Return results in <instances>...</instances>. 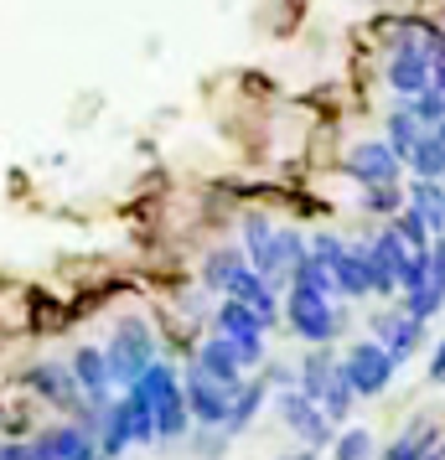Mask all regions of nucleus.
<instances>
[{"label":"nucleus","instance_id":"15","mask_svg":"<svg viewBox=\"0 0 445 460\" xmlns=\"http://www.w3.org/2000/svg\"><path fill=\"white\" fill-rule=\"evenodd\" d=\"M47 435H52V450H58V460H104L99 439L88 435L78 419H67V424H52Z\"/></svg>","mask_w":445,"mask_h":460},{"label":"nucleus","instance_id":"25","mask_svg":"<svg viewBox=\"0 0 445 460\" xmlns=\"http://www.w3.org/2000/svg\"><path fill=\"white\" fill-rule=\"evenodd\" d=\"M306 249L316 253L321 264H337L342 249H347V238H342V233H326V228H321V233H311V238H306Z\"/></svg>","mask_w":445,"mask_h":460},{"label":"nucleus","instance_id":"22","mask_svg":"<svg viewBox=\"0 0 445 460\" xmlns=\"http://www.w3.org/2000/svg\"><path fill=\"white\" fill-rule=\"evenodd\" d=\"M129 403V445H156V414H150L146 398H135L129 388H120Z\"/></svg>","mask_w":445,"mask_h":460},{"label":"nucleus","instance_id":"4","mask_svg":"<svg viewBox=\"0 0 445 460\" xmlns=\"http://www.w3.org/2000/svg\"><path fill=\"white\" fill-rule=\"evenodd\" d=\"M238 233H244V259H249L275 290H285V285H290V264H285V253H280V223L270 212L254 208V212L238 217Z\"/></svg>","mask_w":445,"mask_h":460},{"label":"nucleus","instance_id":"3","mask_svg":"<svg viewBox=\"0 0 445 460\" xmlns=\"http://www.w3.org/2000/svg\"><path fill=\"white\" fill-rule=\"evenodd\" d=\"M337 373L347 377V388H352L358 398H378V394H388L399 362L383 352L378 336H362V341H352L347 352H337Z\"/></svg>","mask_w":445,"mask_h":460},{"label":"nucleus","instance_id":"8","mask_svg":"<svg viewBox=\"0 0 445 460\" xmlns=\"http://www.w3.org/2000/svg\"><path fill=\"white\" fill-rule=\"evenodd\" d=\"M424 326H430V321H414V315H404L399 305H394V311H383V315H373V326H368V336H378L383 341V352L394 357V362H409V357L420 352L424 347Z\"/></svg>","mask_w":445,"mask_h":460},{"label":"nucleus","instance_id":"18","mask_svg":"<svg viewBox=\"0 0 445 460\" xmlns=\"http://www.w3.org/2000/svg\"><path fill=\"white\" fill-rule=\"evenodd\" d=\"M244 264V249L238 243H228V249H212L208 259H202V290H212V295H223L228 290V274Z\"/></svg>","mask_w":445,"mask_h":460},{"label":"nucleus","instance_id":"19","mask_svg":"<svg viewBox=\"0 0 445 460\" xmlns=\"http://www.w3.org/2000/svg\"><path fill=\"white\" fill-rule=\"evenodd\" d=\"M373 456H378V439H373L368 424H347V429H337V439H332V460H373Z\"/></svg>","mask_w":445,"mask_h":460},{"label":"nucleus","instance_id":"2","mask_svg":"<svg viewBox=\"0 0 445 460\" xmlns=\"http://www.w3.org/2000/svg\"><path fill=\"white\" fill-rule=\"evenodd\" d=\"M150 357H156V332H150V321L146 315H120L114 332H109V347H104L109 383H114V388H129Z\"/></svg>","mask_w":445,"mask_h":460},{"label":"nucleus","instance_id":"13","mask_svg":"<svg viewBox=\"0 0 445 460\" xmlns=\"http://www.w3.org/2000/svg\"><path fill=\"white\" fill-rule=\"evenodd\" d=\"M404 202L424 217V228H430V238L435 233H445V191L441 181H424V176H409V191H404Z\"/></svg>","mask_w":445,"mask_h":460},{"label":"nucleus","instance_id":"31","mask_svg":"<svg viewBox=\"0 0 445 460\" xmlns=\"http://www.w3.org/2000/svg\"><path fill=\"white\" fill-rule=\"evenodd\" d=\"M280 460H290V456H280Z\"/></svg>","mask_w":445,"mask_h":460},{"label":"nucleus","instance_id":"27","mask_svg":"<svg viewBox=\"0 0 445 460\" xmlns=\"http://www.w3.org/2000/svg\"><path fill=\"white\" fill-rule=\"evenodd\" d=\"M430 383H435V388H445V336L435 341V357H430Z\"/></svg>","mask_w":445,"mask_h":460},{"label":"nucleus","instance_id":"6","mask_svg":"<svg viewBox=\"0 0 445 460\" xmlns=\"http://www.w3.org/2000/svg\"><path fill=\"white\" fill-rule=\"evenodd\" d=\"M176 373H182V403H187L191 424H223L228 419V398L234 394L218 377H208L191 357H187V367H176Z\"/></svg>","mask_w":445,"mask_h":460},{"label":"nucleus","instance_id":"9","mask_svg":"<svg viewBox=\"0 0 445 460\" xmlns=\"http://www.w3.org/2000/svg\"><path fill=\"white\" fill-rule=\"evenodd\" d=\"M73 383L84 388V398L93 409H104L114 398V383H109V362H104V347H73Z\"/></svg>","mask_w":445,"mask_h":460},{"label":"nucleus","instance_id":"1","mask_svg":"<svg viewBox=\"0 0 445 460\" xmlns=\"http://www.w3.org/2000/svg\"><path fill=\"white\" fill-rule=\"evenodd\" d=\"M285 326L306 341V347H321V341H337L342 326H347V311L337 300H326L316 290H300V285H285Z\"/></svg>","mask_w":445,"mask_h":460},{"label":"nucleus","instance_id":"24","mask_svg":"<svg viewBox=\"0 0 445 460\" xmlns=\"http://www.w3.org/2000/svg\"><path fill=\"white\" fill-rule=\"evenodd\" d=\"M404 104H409V114H414V119H420L424 129L441 125V119H445V99H441V88H435V84L420 88V93H414V99H404Z\"/></svg>","mask_w":445,"mask_h":460},{"label":"nucleus","instance_id":"26","mask_svg":"<svg viewBox=\"0 0 445 460\" xmlns=\"http://www.w3.org/2000/svg\"><path fill=\"white\" fill-rule=\"evenodd\" d=\"M22 460H58V450H52V435H31V439H22Z\"/></svg>","mask_w":445,"mask_h":460},{"label":"nucleus","instance_id":"11","mask_svg":"<svg viewBox=\"0 0 445 460\" xmlns=\"http://www.w3.org/2000/svg\"><path fill=\"white\" fill-rule=\"evenodd\" d=\"M404 171H409V176H424V181H441L445 176V119L430 125L420 140H414V150L404 155Z\"/></svg>","mask_w":445,"mask_h":460},{"label":"nucleus","instance_id":"7","mask_svg":"<svg viewBox=\"0 0 445 460\" xmlns=\"http://www.w3.org/2000/svg\"><path fill=\"white\" fill-rule=\"evenodd\" d=\"M347 176L358 187H378V181H404V161L383 146L378 135H362L358 146L347 150Z\"/></svg>","mask_w":445,"mask_h":460},{"label":"nucleus","instance_id":"5","mask_svg":"<svg viewBox=\"0 0 445 460\" xmlns=\"http://www.w3.org/2000/svg\"><path fill=\"white\" fill-rule=\"evenodd\" d=\"M270 403H275L280 424H285V429H290L300 445H311V450H332V439H337V424L321 414L316 398H306L300 388H275V394H270Z\"/></svg>","mask_w":445,"mask_h":460},{"label":"nucleus","instance_id":"16","mask_svg":"<svg viewBox=\"0 0 445 460\" xmlns=\"http://www.w3.org/2000/svg\"><path fill=\"white\" fill-rule=\"evenodd\" d=\"M420 135H424V125L409 114V104H394V109H388V119H383V146L394 150L399 161L414 150V140H420Z\"/></svg>","mask_w":445,"mask_h":460},{"label":"nucleus","instance_id":"17","mask_svg":"<svg viewBox=\"0 0 445 460\" xmlns=\"http://www.w3.org/2000/svg\"><path fill=\"white\" fill-rule=\"evenodd\" d=\"M290 285H300V290H316V295H326V300H337V279H332V264H321L311 249H306L296 264H290Z\"/></svg>","mask_w":445,"mask_h":460},{"label":"nucleus","instance_id":"14","mask_svg":"<svg viewBox=\"0 0 445 460\" xmlns=\"http://www.w3.org/2000/svg\"><path fill=\"white\" fill-rule=\"evenodd\" d=\"M435 439H441V424H435L430 414H420V419H409V429H404L378 460H424V450H430Z\"/></svg>","mask_w":445,"mask_h":460},{"label":"nucleus","instance_id":"23","mask_svg":"<svg viewBox=\"0 0 445 460\" xmlns=\"http://www.w3.org/2000/svg\"><path fill=\"white\" fill-rule=\"evenodd\" d=\"M394 233L404 238V249H430V228H424V217L409 208V202L394 212Z\"/></svg>","mask_w":445,"mask_h":460},{"label":"nucleus","instance_id":"20","mask_svg":"<svg viewBox=\"0 0 445 460\" xmlns=\"http://www.w3.org/2000/svg\"><path fill=\"white\" fill-rule=\"evenodd\" d=\"M404 208V181H378L362 187V217H394Z\"/></svg>","mask_w":445,"mask_h":460},{"label":"nucleus","instance_id":"10","mask_svg":"<svg viewBox=\"0 0 445 460\" xmlns=\"http://www.w3.org/2000/svg\"><path fill=\"white\" fill-rule=\"evenodd\" d=\"M191 362H197L208 377H218L228 394L244 383V367H238V357H234V347H228V336H223V332H212V336H202V341H191Z\"/></svg>","mask_w":445,"mask_h":460},{"label":"nucleus","instance_id":"21","mask_svg":"<svg viewBox=\"0 0 445 460\" xmlns=\"http://www.w3.org/2000/svg\"><path fill=\"white\" fill-rule=\"evenodd\" d=\"M321 403V414L332 419V424H347V419H352V403H358V394H352V388H347V377H332V383H326V394L316 398Z\"/></svg>","mask_w":445,"mask_h":460},{"label":"nucleus","instance_id":"30","mask_svg":"<svg viewBox=\"0 0 445 460\" xmlns=\"http://www.w3.org/2000/svg\"><path fill=\"white\" fill-rule=\"evenodd\" d=\"M441 191H445V176H441Z\"/></svg>","mask_w":445,"mask_h":460},{"label":"nucleus","instance_id":"28","mask_svg":"<svg viewBox=\"0 0 445 460\" xmlns=\"http://www.w3.org/2000/svg\"><path fill=\"white\" fill-rule=\"evenodd\" d=\"M0 460H22V435H16V439H0Z\"/></svg>","mask_w":445,"mask_h":460},{"label":"nucleus","instance_id":"29","mask_svg":"<svg viewBox=\"0 0 445 460\" xmlns=\"http://www.w3.org/2000/svg\"><path fill=\"white\" fill-rule=\"evenodd\" d=\"M430 253H435V259H445V233H435V238H430Z\"/></svg>","mask_w":445,"mask_h":460},{"label":"nucleus","instance_id":"12","mask_svg":"<svg viewBox=\"0 0 445 460\" xmlns=\"http://www.w3.org/2000/svg\"><path fill=\"white\" fill-rule=\"evenodd\" d=\"M332 377H337V347H332V341H321V347H311V352H306V362L296 367V388L306 398H321Z\"/></svg>","mask_w":445,"mask_h":460}]
</instances>
